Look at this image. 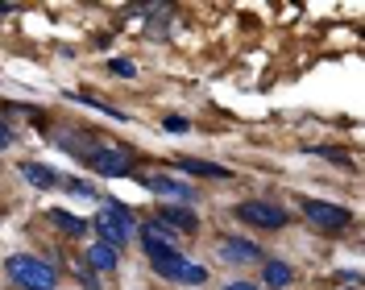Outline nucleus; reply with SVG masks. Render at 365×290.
Wrapping results in <instances>:
<instances>
[{
  "label": "nucleus",
  "mask_w": 365,
  "mask_h": 290,
  "mask_svg": "<svg viewBox=\"0 0 365 290\" xmlns=\"http://www.w3.org/2000/svg\"><path fill=\"white\" fill-rule=\"evenodd\" d=\"M4 278H9L13 286H21V290H54L58 286L54 266H50V261H38V257H29V253H17V257L4 261Z\"/></svg>",
  "instance_id": "nucleus-1"
},
{
  "label": "nucleus",
  "mask_w": 365,
  "mask_h": 290,
  "mask_svg": "<svg viewBox=\"0 0 365 290\" xmlns=\"http://www.w3.org/2000/svg\"><path fill=\"white\" fill-rule=\"evenodd\" d=\"M96 228H100V245H108V249L129 245V241L137 237L133 216H129V212H125L116 200H108L100 212H96Z\"/></svg>",
  "instance_id": "nucleus-2"
},
{
  "label": "nucleus",
  "mask_w": 365,
  "mask_h": 290,
  "mask_svg": "<svg viewBox=\"0 0 365 290\" xmlns=\"http://www.w3.org/2000/svg\"><path fill=\"white\" fill-rule=\"evenodd\" d=\"M83 162H88L96 175H104V179H120V175H129V170H133V157L125 154L120 145H113V141H104L100 150H88Z\"/></svg>",
  "instance_id": "nucleus-3"
},
{
  "label": "nucleus",
  "mask_w": 365,
  "mask_h": 290,
  "mask_svg": "<svg viewBox=\"0 0 365 290\" xmlns=\"http://www.w3.org/2000/svg\"><path fill=\"white\" fill-rule=\"evenodd\" d=\"M154 269H158L166 282H182V286H204L207 282V269L187 261L182 253H170V257H154Z\"/></svg>",
  "instance_id": "nucleus-4"
},
{
  "label": "nucleus",
  "mask_w": 365,
  "mask_h": 290,
  "mask_svg": "<svg viewBox=\"0 0 365 290\" xmlns=\"http://www.w3.org/2000/svg\"><path fill=\"white\" fill-rule=\"evenodd\" d=\"M303 216L324 228V232H341L344 224H349V207L341 203H324V200H303Z\"/></svg>",
  "instance_id": "nucleus-5"
},
{
  "label": "nucleus",
  "mask_w": 365,
  "mask_h": 290,
  "mask_svg": "<svg viewBox=\"0 0 365 290\" xmlns=\"http://www.w3.org/2000/svg\"><path fill=\"white\" fill-rule=\"evenodd\" d=\"M141 249H145L150 261H154V257L179 253V241H175V232H166V224H141Z\"/></svg>",
  "instance_id": "nucleus-6"
},
{
  "label": "nucleus",
  "mask_w": 365,
  "mask_h": 290,
  "mask_svg": "<svg viewBox=\"0 0 365 290\" xmlns=\"http://www.w3.org/2000/svg\"><path fill=\"white\" fill-rule=\"evenodd\" d=\"M237 216H241L245 224H253V228H282V224H287V212H282V207H274V203H257V200L241 203Z\"/></svg>",
  "instance_id": "nucleus-7"
},
{
  "label": "nucleus",
  "mask_w": 365,
  "mask_h": 290,
  "mask_svg": "<svg viewBox=\"0 0 365 290\" xmlns=\"http://www.w3.org/2000/svg\"><path fill=\"white\" fill-rule=\"evenodd\" d=\"M141 182H145L154 195H162V200H182V203L195 200V191H191L187 182H175V179H166V175H145Z\"/></svg>",
  "instance_id": "nucleus-8"
},
{
  "label": "nucleus",
  "mask_w": 365,
  "mask_h": 290,
  "mask_svg": "<svg viewBox=\"0 0 365 290\" xmlns=\"http://www.w3.org/2000/svg\"><path fill=\"white\" fill-rule=\"evenodd\" d=\"M220 257H225L228 266H253V261H262V249L250 245V241H220Z\"/></svg>",
  "instance_id": "nucleus-9"
},
{
  "label": "nucleus",
  "mask_w": 365,
  "mask_h": 290,
  "mask_svg": "<svg viewBox=\"0 0 365 290\" xmlns=\"http://www.w3.org/2000/svg\"><path fill=\"white\" fill-rule=\"evenodd\" d=\"M88 266H91V269H100V274H113V269H116V249H108V245H91V249H88Z\"/></svg>",
  "instance_id": "nucleus-10"
},
{
  "label": "nucleus",
  "mask_w": 365,
  "mask_h": 290,
  "mask_svg": "<svg viewBox=\"0 0 365 290\" xmlns=\"http://www.w3.org/2000/svg\"><path fill=\"white\" fill-rule=\"evenodd\" d=\"M262 278H266V286L270 290H282V286H291V266H282V261H266V269H262Z\"/></svg>",
  "instance_id": "nucleus-11"
},
{
  "label": "nucleus",
  "mask_w": 365,
  "mask_h": 290,
  "mask_svg": "<svg viewBox=\"0 0 365 290\" xmlns=\"http://www.w3.org/2000/svg\"><path fill=\"white\" fill-rule=\"evenodd\" d=\"M187 175H207V179H228L225 166H216V162H200V157H182L179 162Z\"/></svg>",
  "instance_id": "nucleus-12"
},
{
  "label": "nucleus",
  "mask_w": 365,
  "mask_h": 290,
  "mask_svg": "<svg viewBox=\"0 0 365 290\" xmlns=\"http://www.w3.org/2000/svg\"><path fill=\"white\" fill-rule=\"evenodd\" d=\"M21 175L34 182V187H42V191H50V187H54V170H50V166H38V162H21Z\"/></svg>",
  "instance_id": "nucleus-13"
},
{
  "label": "nucleus",
  "mask_w": 365,
  "mask_h": 290,
  "mask_svg": "<svg viewBox=\"0 0 365 290\" xmlns=\"http://www.w3.org/2000/svg\"><path fill=\"white\" fill-rule=\"evenodd\" d=\"M162 224H175V228H182V232H195V228H200V220H195L191 212H175V207L162 212Z\"/></svg>",
  "instance_id": "nucleus-14"
},
{
  "label": "nucleus",
  "mask_w": 365,
  "mask_h": 290,
  "mask_svg": "<svg viewBox=\"0 0 365 290\" xmlns=\"http://www.w3.org/2000/svg\"><path fill=\"white\" fill-rule=\"evenodd\" d=\"M50 216H54L58 228H67V232H83V220H79V216H71V212H50Z\"/></svg>",
  "instance_id": "nucleus-15"
},
{
  "label": "nucleus",
  "mask_w": 365,
  "mask_h": 290,
  "mask_svg": "<svg viewBox=\"0 0 365 290\" xmlns=\"http://www.w3.org/2000/svg\"><path fill=\"white\" fill-rule=\"evenodd\" d=\"M79 278H83V286H88V290H100V278H96V274H91V269H83V274H79Z\"/></svg>",
  "instance_id": "nucleus-16"
},
{
  "label": "nucleus",
  "mask_w": 365,
  "mask_h": 290,
  "mask_svg": "<svg viewBox=\"0 0 365 290\" xmlns=\"http://www.w3.org/2000/svg\"><path fill=\"white\" fill-rule=\"evenodd\" d=\"M166 129H170V133H182V129H187V120H179V116H166Z\"/></svg>",
  "instance_id": "nucleus-17"
},
{
  "label": "nucleus",
  "mask_w": 365,
  "mask_h": 290,
  "mask_svg": "<svg viewBox=\"0 0 365 290\" xmlns=\"http://www.w3.org/2000/svg\"><path fill=\"white\" fill-rule=\"evenodd\" d=\"M113 71H116V75H133V63H125V58H116V63H113Z\"/></svg>",
  "instance_id": "nucleus-18"
},
{
  "label": "nucleus",
  "mask_w": 365,
  "mask_h": 290,
  "mask_svg": "<svg viewBox=\"0 0 365 290\" xmlns=\"http://www.w3.org/2000/svg\"><path fill=\"white\" fill-rule=\"evenodd\" d=\"M4 145H13V133H9V129L0 125V150H4Z\"/></svg>",
  "instance_id": "nucleus-19"
},
{
  "label": "nucleus",
  "mask_w": 365,
  "mask_h": 290,
  "mask_svg": "<svg viewBox=\"0 0 365 290\" xmlns=\"http://www.w3.org/2000/svg\"><path fill=\"white\" fill-rule=\"evenodd\" d=\"M225 290H257V286H250V282H232V286H225Z\"/></svg>",
  "instance_id": "nucleus-20"
}]
</instances>
